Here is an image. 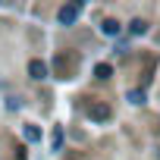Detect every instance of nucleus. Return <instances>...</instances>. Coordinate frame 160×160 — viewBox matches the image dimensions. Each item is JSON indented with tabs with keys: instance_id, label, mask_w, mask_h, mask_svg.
<instances>
[{
	"instance_id": "f257e3e1",
	"label": "nucleus",
	"mask_w": 160,
	"mask_h": 160,
	"mask_svg": "<svg viewBox=\"0 0 160 160\" xmlns=\"http://www.w3.org/2000/svg\"><path fill=\"white\" fill-rule=\"evenodd\" d=\"M78 13H82V7H78V3H63L60 13H57V22H60V25H72V22L78 19Z\"/></svg>"
},
{
	"instance_id": "f03ea898",
	"label": "nucleus",
	"mask_w": 160,
	"mask_h": 160,
	"mask_svg": "<svg viewBox=\"0 0 160 160\" xmlns=\"http://www.w3.org/2000/svg\"><path fill=\"white\" fill-rule=\"evenodd\" d=\"M88 116H91L94 122H104V119L113 116V110H110L107 104H88Z\"/></svg>"
},
{
	"instance_id": "7ed1b4c3",
	"label": "nucleus",
	"mask_w": 160,
	"mask_h": 160,
	"mask_svg": "<svg viewBox=\"0 0 160 160\" xmlns=\"http://www.w3.org/2000/svg\"><path fill=\"white\" fill-rule=\"evenodd\" d=\"M28 75L35 78V82H44V78H47V63L44 60H32L28 63Z\"/></svg>"
},
{
	"instance_id": "20e7f679",
	"label": "nucleus",
	"mask_w": 160,
	"mask_h": 160,
	"mask_svg": "<svg viewBox=\"0 0 160 160\" xmlns=\"http://www.w3.org/2000/svg\"><path fill=\"white\" fill-rule=\"evenodd\" d=\"M101 32L110 35V38H116V35H119V22H116V19H104V22H101Z\"/></svg>"
},
{
	"instance_id": "39448f33",
	"label": "nucleus",
	"mask_w": 160,
	"mask_h": 160,
	"mask_svg": "<svg viewBox=\"0 0 160 160\" xmlns=\"http://www.w3.org/2000/svg\"><path fill=\"white\" fill-rule=\"evenodd\" d=\"M129 32H132V35H144V32H148V22H144V19H132V22H129Z\"/></svg>"
},
{
	"instance_id": "423d86ee",
	"label": "nucleus",
	"mask_w": 160,
	"mask_h": 160,
	"mask_svg": "<svg viewBox=\"0 0 160 160\" xmlns=\"http://www.w3.org/2000/svg\"><path fill=\"white\" fill-rule=\"evenodd\" d=\"M94 75H98V78H110V75H113V66H110V63H98V66H94Z\"/></svg>"
},
{
	"instance_id": "0eeeda50",
	"label": "nucleus",
	"mask_w": 160,
	"mask_h": 160,
	"mask_svg": "<svg viewBox=\"0 0 160 160\" xmlns=\"http://www.w3.org/2000/svg\"><path fill=\"white\" fill-rule=\"evenodd\" d=\"M22 135H25V141H38V138H41L38 126H25V129H22Z\"/></svg>"
},
{
	"instance_id": "6e6552de",
	"label": "nucleus",
	"mask_w": 160,
	"mask_h": 160,
	"mask_svg": "<svg viewBox=\"0 0 160 160\" xmlns=\"http://www.w3.org/2000/svg\"><path fill=\"white\" fill-rule=\"evenodd\" d=\"M129 101H132V104H144V91H141V88L129 91Z\"/></svg>"
}]
</instances>
